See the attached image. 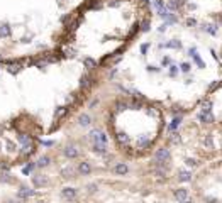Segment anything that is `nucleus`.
Returning a JSON list of instances; mask_svg holds the SVG:
<instances>
[{
	"label": "nucleus",
	"instance_id": "obj_25",
	"mask_svg": "<svg viewBox=\"0 0 222 203\" xmlns=\"http://www.w3.org/2000/svg\"><path fill=\"white\" fill-rule=\"evenodd\" d=\"M95 64H97V63H95L92 58H87V59H85V66L87 68H95Z\"/></svg>",
	"mask_w": 222,
	"mask_h": 203
},
{
	"label": "nucleus",
	"instance_id": "obj_22",
	"mask_svg": "<svg viewBox=\"0 0 222 203\" xmlns=\"http://www.w3.org/2000/svg\"><path fill=\"white\" fill-rule=\"evenodd\" d=\"M90 83H92V80H90V76L88 74H85V76H81V88H87V86H90Z\"/></svg>",
	"mask_w": 222,
	"mask_h": 203
},
{
	"label": "nucleus",
	"instance_id": "obj_21",
	"mask_svg": "<svg viewBox=\"0 0 222 203\" xmlns=\"http://www.w3.org/2000/svg\"><path fill=\"white\" fill-rule=\"evenodd\" d=\"M203 144H205V147H209V149H212V146H214V141H212V135H205L203 137Z\"/></svg>",
	"mask_w": 222,
	"mask_h": 203
},
{
	"label": "nucleus",
	"instance_id": "obj_1",
	"mask_svg": "<svg viewBox=\"0 0 222 203\" xmlns=\"http://www.w3.org/2000/svg\"><path fill=\"white\" fill-rule=\"evenodd\" d=\"M154 159H156V162L161 166L165 161H168V159H170V151H168V149H165V147L158 149V151H156V154H154Z\"/></svg>",
	"mask_w": 222,
	"mask_h": 203
},
{
	"label": "nucleus",
	"instance_id": "obj_39",
	"mask_svg": "<svg viewBox=\"0 0 222 203\" xmlns=\"http://www.w3.org/2000/svg\"><path fill=\"white\" fill-rule=\"evenodd\" d=\"M209 27V29H207V31H209L210 34H216V29H214V26H207Z\"/></svg>",
	"mask_w": 222,
	"mask_h": 203
},
{
	"label": "nucleus",
	"instance_id": "obj_13",
	"mask_svg": "<svg viewBox=\"0 0 222 203\" xmlns=\"http://www.w3.org/2000/svg\"><path fill=\"white\" fill-rule=\"evenodd\" d=\"M90 122H92V119H90L88 114H81L80 117H78V124H80V125H88Z\"/></svg>",
	"mask_w": 222,
	"mask_h": 203
},
{
	"label": "nucleus",
	"instance_id": "obj_44",
	"mask_svg": "<svg viewBox=\"0 0 222 203\" xmlns=\"http://www.w3.org/2000/svg\"><path fill=\"white\" fill-rule=\"evenodd\" d=\"M9 203H20V200H10Z\"/></svg>",
	"mask_w": 222,
	"mask_h": 203
},
{
	"label": "nucleus",
	"instance_id": "obj_33",
	"mask_svg": "<svg viewBox=\"0 0 222 203\" xmlns=\"http://www.w3.org/2000/svg\"><path fill=\"white\" fill-rule=\"evenodd\" d=\"M126 107H127V105H126V103H122V102H119V103H117V110H119V112L126 110Z\"/></svg>",
	"mask_w": 222,
	"mask_h": 203
},
{
	"label": "nucleus",
	"instance_id": "obj_14",
	"mask_svg": "<svg viewBox=\"0 0 222 203\" xmlns=\"http://www.w3.org/2000/svg\"><path fill=\"white\" fill-rule=\"evenodd\" d=\"M49 162H51V157H49V156H41L39 161H37V166H39V168H46Z\"/></svg>",
	"mask_w": 222,
	"mask_h": 203
},
{
	"label": "nucleus",
	"instance_id": "obj_46",
	"mask_svg": "<svg viewBox=\"0 0 222 203\" xmlns=\"http://www.w3.org/2000/svg\"><path fill=\"white\" fill-rule=\"evenodd\" d=\"M37 203H44V202H37Z\"/></svg>",
	"mask_w": 222,
	"mask_h": 203
},
{
	"label": "nucleus",
	"instance_id": "obj_42",
	"mask_svg": "<svg viewBox=\"0 0 222 203\" xmlns=\"http://www.w3.org/2000/svg\"><path fill=\"white\" fill-rule=\"evenodd\" d=\"M187 24H188V26H195V20H193V19H188V20H187Z\"/></svg>",
	"mask_w": 222,
	"mask_h": 203
},
{
	"label": "nucleus",
	"instance_id": "obj_3",
	"mask_svg": "<svg viewBox=\"0 0 222 203\" xmlns=\"http://www.w3.org/2000/svg\"><path fill=\"white\" fill-rule=\"evenodd\" d=\"M61 196H63L65 200H68V202H71V200L76 198V189L75 188H63L61 189Z\"/></svg>",
	"mask_w": 222,
	"mask_h": 203
},
{
	"label": "nucleus",
	"instance_id": "obj_15",
	"mask_svg": "<svg viewBox=\"0 0 222 203\" xmlns=\"http://www.w3.org/2000/svg\"><path fill=\"white\" fill-rule=\"evenodd\" d=\"M73 174H75V169L70 168V166L63 168V171H61V176H63V178H73Z\"/></svg>",
	"mask_w": 222,
	"mask_h": 203
},
{
	"label": "nucleus",
	"instance_id": "obj_45",
	"mask_svg": "<svg viewBox=\"0 0 222 203\" xmlns=\"http://www.w3.org/2000/svg\"><path fill=\"white\" fill-rule=\"evenodd\" d=\"M182 203H193V202H190L188 198H187V200H185V202H182Z\"/></svg>",
	"mask_w": 222,
	"mask_h": 203
},
{
	"label": "nucleus",
	"instance_id": "obj_41",
	"mask_svg": "<svg viewBox=\"0 0 222 203\" xmlns=\"http://www.w3.org/2000/svg\"><path fill=\"white\" fill-rule=\"evenodd\" d=\"M168 46L170 47H180V44H178V42H170Z\"/></svg>",
	"mask_w": 222,
	"mask_h": 203
},
{
	"label": "nucleus",
	"instance_id": "obj_19",
	"mask_svg": "<svg viewBox=\"0 0 222 203\" xmlns=\"http://www.w3.org/2000/svg\"><path fill=\"white\" fill-rule=\"evenodd\" d=\"M178 179H180V181H190V179H192V174L187 173V171H180V173H178Z\"/></svg>",
	"mask_w": 222,
	"mask_h": 203
},
{
	"label": "nucleus",
	"instance_id": "obj_36",
	"mask_svg": "<svg viewBox=\"0 0 222 203\" xmlns=\"http://www.w3.org/2000/svg\"><path fill=\"white\" fill-rule=\"evenodd\" d=\"M154 173H156V176H165V169L159 168V169H156Z\"/></svg>",
	"mask_w": 222,
	"mask_h": 203
},
{
	"label": "nucleus",
	"instance_id": "obj_11",
	"mask_svg": "<svg viewBox=\"0 0 222 203\" xmlns=\"http://www.w3.org/2000/svg\"><path fill=\"white\" fill-rule=\"evenodd\" d=\"M10 26H7V24H4V26H0V37H10Z\"/></svg>",
	"mask_w": 222,
	"mask_h": 203
},
{
	"label": "nucleus",
	"instance_id": "obj_24",
	"mask_svg": "<svg viewBox=\"0 0 222 203\" xmlns=\"http://www.w3.org/2000/svg\"><path fill=\"white\" fill-rule=\"evenodd\" d=\"M210 110H212V103H210V102H205L203 107H202V112L203 114H210Z\"/></svg>",
	"mask_w": 222,
	"mask_h": 203
},
{
	"label": "nucleus",
	"instance_id": "obj_23",
	"mask_svg": "<svg viewBox=\"0 0 222 203\" xmlns=\"http://www.w3.org/2000/svg\"><path fill=\"white\" fill-rule=\"evenodd\" d=\"M19 142H22V144H27V142H32V141H31V137H29L27 134H20V135H19Z\"/></svg>",
	"mask_w": 222,
	"mask_h": 203
},
{
	"label": "nucleus",
	"instance_id": "obj_30",
	"mask_svg": "<svg viewBox=\"0 0 222 203\" xmlns=\"http://www.w3.org/2000/svg\"><path fill=\"white\" fill-rule=\"evenodd\" d=\"M193 58H195L197 64H200V68H203V66H205V64H203V61L200 59V56H198V54H193Z\"/></svg>",
	"mask_w": 222,
	"mask_h": 203
},
{
	"label": "nucleus",
	"instance_id": "obj_35",
	"mask_svg": "<svg viewBox=\"0 0 222 203\" xmlns=\"http://www.w3.org/2000/svg\"><path fill=\"white\" fill-rule=\"evenodd\" d=\"M185 162H187L188 166H195V164H197V161H195V159H192V157H190V159H187Z\"/></svg>",
	"mask_w": 222,
	"mask_h": 203
},
{
	"label": "nucleus",
	"instance_id": "obj_4",
	"mask_svg": "<svg viewBox=\"0 0 222 203\" xmlns=\"http://www.w3.org/2000/svg\"><path fill=\"white\" fill-rule=\"evenodd\" d=\"M34 195V189L27 188V186H22V188L19 189V193H17V198L19 200H26V198H29V196Z\"/></svg>",
	"mask_w": 222,
	"mask_h": 203
},
{
	"label": "nucleus",
	"instance_id": "obj_18",
	"mask_svg": "<svg viewBox=\"0 0 222 203\" xmlns=\"http://www.w3.org/2000/svg\"><path fill=\"white\" fill-rule=\"evenodd\" d=\"M198 120H203V122H214V117H212V114H203V112H200V114H198Z\"/></svg>",
	"mask_w": 222,
	"mask_h": 203
},
{
	"label": "nucleus",
	"instance_id": "obj_29",
	"mask_svg": "<svg viewBox=\"0 0 222 203\" xmlns=\"http://www.w3.org/2000/svg\"><path fill=\"white\" fill-rule=\"evenodd\" d=\"M0 179H4V181H12V179H10V174H9V173H2V176H0Z\"/></svg>",
	"mask_w": 222,
	"mask_h": 203
},
{
	"label": "nucleus",
	"instance_id": "obj_17",
	"mask_svg": "<svg viewBox=\"0 0 222 203\" xmlns=\"http://www.w3.org/2000/svg\"><path fill=\"white\" fill-rule=\"evenodd\" d=\"M66 110H68L66 107H58V108H56V112H54V119H56V120H60L61 117L66 114Z\"/></svg>",
	"mask_w": 222,
	"mask_h": 203
},
{
	"label": "nucleus",
	"instance_id": "obj_8",
	"mask_svg": "<svg viewBox=\"0 0 222 203\" xmlns=\"http://www.w3.org/2000/svg\"><path fill=\"white\" fill-rule=\"evenodd\" d=\"M114 171H115V174L124 176V174H127L129 168H127V164H124V162H119V164H117V166L114 168Z\"/></svg>",
	"mask_w": 222,
	"mask_h": 203
},
{
	"label": "nucleus",
	"instance_id": "obj_9",
	"mask_svg": "<svg viewBox=\"0 0 222 203\" xmlns=\"http://www.w3.org/2000/svg\"><path fill=\"white\" fill-rule=\"evenodd\" d=\"M78 171H80V174H83V176L90 174V171H92V166H90V162H80V166H78Z\"/></svg>",
	"mask_w": 222,
	"mask_h": 203
},
{
	"label": "nucleus",
	"instance_id": "obj_16",
	"mask_svg": "<svg viewBox=\"0 0 222 203\" xmlns=\"http://www.w3.org/2000/svg\"><path fill=\"white\" fill-rule=\"evenodd\" d=\"M7 69H9V73H12V74L19 73V69H20V63H10V64L7 66Z\"/></svg>",
	"mask_w": 222,
	"mask_h": 203
},
{
	"label": "nucleus",
	"instance_id": "obj_43",
	"mask_svg": "<svg viewBox=\"0 0 222 203\" xmlns=\"http://www.w3.org/2000/svg\"><path fill=\"white\" fill-rule=\"evenodd\" d=\"M141 51H142V53H146V51H148V44H144V46L141 47Z\"/></svg>",
	"mask_w": 222,
	"mask_h": 203
},
{
	"label": "nucleus",
	"instance_id": "obj_40",
	"mask_svg": "<svg viewBox=\"0 0 222 203\" xmlns=\"http://www.w3.org/2000/svg\"><path fill=\"white\" fill-rule=\"evenodd\" d=\"M149 29V22H144V24H142V31H148Z\"/></svg>",
	"mask_w": 222,
	"mask_h": 203
},
{
	"label": "nucleus",
	"instance_id": "obj_31",
	"mask_svg": "<svg viewBox=\"0 0 222 203\" xmlns=\"http://www.w3.org/2000/svg\"><path fill=\"white\" fill-rule=\"evenodd\" d=\"M139 146H141V147H148L149 141H148V139H139Z\"/></svg>",
	"mask_w": 222,
	"mask_h": 203
},
{
	"label": "nucleus",
	"instance_id": "obj_12",
	"mask_svg": "<svg viewBox=\"0 0 222 203\" xmlns=\"http://www.w3.org/2000/svg\"><path fill=\"white\" fill-rule=\"evenodd\" d=\"M34 151H36V149H34V144H32V142H27V144H24V146H22V154H24V156L32 154Z\"/></svg>",
	"mask_w": 222,
	"mask_h": 203
},
{
	"label": "nucleus",
	"instance_id": "obj_10",
	"mask_svg": "<svg viewBox=\"0 0 222 203\" xmlns=\"http://www.w3.org/2000/svg\"><path fill=\"white\" fill-rule=\"evenodd\" d=\"M93 151L97 154H105V152H107V147H105V144H102V142H93Z\"/></svg>",
	"mask_w": 222,
	"mask_h": 203
},
{
	"label": "nucleus",
	"instance_id": "obj_34",
	"mask_svg": "<svg viewBox=\"0 0 222 203\" xmlns=\"http://www.w3.org/2000/svg\"><path fill=\"white\" fill-rule=\"evenodd\" d=\"M182 71H185V73H188V71H190V64H187V63H183V64H182Z\"/></svg>",
	"mask_w": 222,
	"mask_h": 203
},
{
	"label": "nucleus",
	"instance_id": "obj_20",
	"mask_svg": "<svg viewBox=\"0 0 222 203\" xmlns=\"http://www.w3.org/2000/svg\"><path fill=\"white\" fill-rule=\"evenodd\" d=\"M117 142H119V144H127L129 137L124 134V132H121V134H117Z\"/></svg>",
	"mask_w": 222,
	"mask_h": 203
},
{
	"label": "nucleus",
	"instance_id": "obj_6",
	"mask_svg": "<svg viewBox=\"0 0 222 203\" xmlns=\"http://www.w3.org/2000/svg\"><path fill=\"white\" fill-rule=\"evenodd\" d=\"M63 152H65V156H66V157H70V159H75V157L78 156V149L75 147V146H66Z\"/></svg>",
	"mask_w": 222,
	"mask_h": 203
},
{
	"label": "nucleus",
	"instance_id": "obj_32",
	"mask_svg": "<svg viewBox=\"0 0 222 203\" xmlns=\"http://www.w3.org/2000/svg\"><path fill=\"white\" fill-rule=\"evenodd\" d=\"M171 142H173V144H178V142H180V135L176 134V132L171 135Z\"/></svg>",
	"mask_w": 222,
	"mask_h": 203
},
{
	"label": "nucleus",
	"instance_id": "obj_7",
	"mask_svg": "<svg viewBox=\"0 0 222 203\" xmlns=\"http://www.w3.org/2000/svg\"><path fill=\"white\" fill-rule=\"evenodd\" d=\"M175 198L178 200V202H185V200L188 198V191H187L185 188L176 189V191H175Z\"/></svg>",
	"mask_w": 222,
	"mask_h": 203
},
{
	"label": "nucleus",
	"instance_id": "obj_27",
	"mask_svg": "<svg viewBox=\"0 0 222 203\" xmlns=\"http://www.w3.org/2000/svg\"><path fill=\"white\" fill-rule=\"evenodd\" d=\"M178 124H180V119H175V120H173L171 124H170V130H175Z\"/></svg>",
	"mask_w": 222,
	"mask_h": 203
},
{
	"label": "nucleus",
	"instance_id": "obj_37",
	"mask_svg": "<svg viewBox=\"0 0 222 203\" xmlns=\"http://www.w3.org/2000/svg\"><path fill=\"white\" fill-rule=\"evenodd\" d=\"M88 191H90V193L97 191V184H88Z\"/></svg>",
	"mask_w": 222,
	"mask_h": 203
},
{
	"label": "nucleus",
	"instance_id": "obj_5",
	"mask_svg": "<svg viewBox=\"0 0 222 203\" xmlns=\"http://www.w3.org/2000/svg\"><path fill=\"white\" fill-rule=\"evenodd\" d=\"M32 183H34V186H46L47 178L42 174H36V176H32Z\"/></svg>",
	"mask_w": 222,
	"mask_h": 203
},
{
	"label": "nucleus",
	"instance_id": "obj_28",
	"mask_svg": "<svg viewBox=\"0 0 222 203\" xmlns=\"http://www.w3.org/2000/svg\"><path fill=\"white\" fill-rule=\"evenodd\" d=\"M168 7L175 10V9H178V2H176V0H170V2H168Z\"/></svg>",
	"mask_w": 222,
	"mask_h": 203
},
{
	"label": "nucleus",
	"instance_id": "obj_2",
	"mask_svg": "<svg viewBox=\"0 0 222 203\" xmlns=\"http://www.w3.org/2000/svg\"><path fill=\"white\" fill-rule=\"evenodd\" d=\"M90 139H92V142H102V144H105V142H107V135L103 134L102 130L95 129V130L90 132Z\"/></svg>",
	"mask_w": 222,
	"mask_h": 203
},
{
	"label": "nucleus",
	"instance_id": "obj_38",
	"mask_svg": "<svg viewBox=\"0 0 222 203\" xmlns=\"http://www.w3.org/2000/svg\"><path fill=\"white\" fill-rule=\"evenodd\" d=\"M170 74H171V76H175L176 74V68L175 66H170Z\"/></svg>",
	"mask_w": 222,
	"mask_h": 203
},
{
	"label": "nucleus",
	"instance_id": "obj_26",
	"mask_svg": "<svg viewBox=\"0 0 222 203\" xmlns=\"http://www.w3.org/2000/svg\"><path fill=\"white\" fill-rule=\"evenodd\" d=\"M32 169H34V164H27V166H24L22 173H24V174H29V173H31Z\"/></svg>",
	"mask_w": 222,
	"mask_h": 203
}]
</instances>
